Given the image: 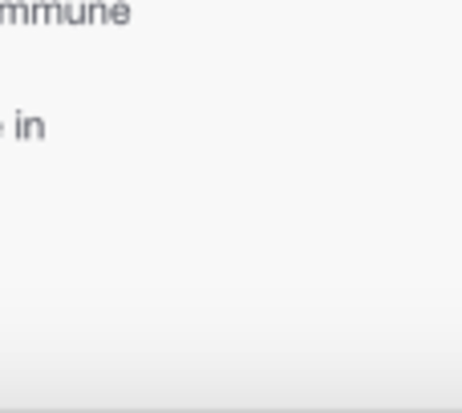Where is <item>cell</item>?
<instances>
[]
</instances>
